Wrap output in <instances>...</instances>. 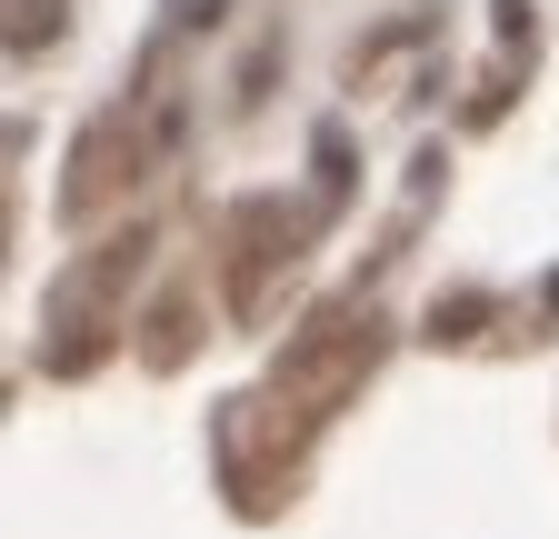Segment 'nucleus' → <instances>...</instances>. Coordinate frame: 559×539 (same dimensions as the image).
<instances>
[{"mask_svg": "<svg viewBox=\"0 0 559 539\" xmlns=\"http://www.w3.org/2000/svg\"><path fill=\"white\" fill-rule=\"evenodd\" d=\"M70 31V0H11V60H40Z\"/></svg>", "mask_w": 559, "mask_h": 539, "instance_id": "5", "label": "nucleus"}, {"mask_svg": "<svg viewBox=\"0 0 559 539\" xmlns=\"http://www.w3.org/2000/svg\"><path fill=\"white\" fill-rule=\"evenodd\" d=\"M370 370H380V310L370 300H330V310H310L290 330V350H280V370H270V399L300 430H320Z\"/></svg>", "mask_w": 559, "mask_h": 539, "instance_id": "1", "label": "nucleus"}, {"mask_svg": "<svg viewBox=\"0 0 559 539\" xmlns=\"http://www.w3.org/2000/svg\"><path fill=\"white\" fill-rule=\"evenodd\" d=\"M151 180V130H140L130 110H100L81 141H70V180H60V220L91 230L100 211H120V200Z\"/></svg>", "mask_w": 559, "mask_h": 539, "instance_id": "4", "label": "nucleus"}, {"mask_svg": "<svg viewBox=\"0 0 559 539\" xmlns=\"http://www.w3.org/2000/svg\"><path fill=\"white\" fill-rule=\"evenodd\" d=\"M140 250H151V230H120V240L81 250L40 290V330H50V340H40V370H91L120 340V290L140 280Z\"/></svg>", "mask_w": 559, "mask_h": 539, "instance_id": "2", "label": "nucleus"}, {"mask_svg": "<svg viewBox=\"0 0 559 539\" xmlns=\"http://www.w3.org/2000/svg\"><path fill=\"white\" fill-rule=\"evenodd\" d=\"M180 21H221V0H180Z\"/></svg>", "mask_w": 559, "mask_h": 539, "instance_id": "6", "label": "nucleus"}, {"mask_svg": "<svg viewBox=\"0 0 559 539\" xmlns=\"http://www.w3.org/2000/svg\"><path fill=\"white\" fill-rule=\"evenodd\" d=\"M320 220H330V200H240L230 211V310L240 320L270 310V280L310 250Z\"/></svg>", "mask_w": 559, "mask_h": 539, "instance_id": "3", "label": "nucleus"}]
</instances>
